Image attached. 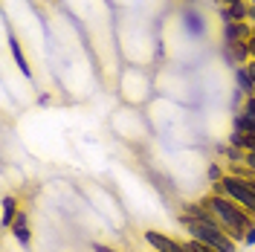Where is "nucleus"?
<instances>
[{
	"instance_id": "f257e3e1",
	"label": "nucleus",
	"mask_w": 255,
	"mask_h": 252,
	"mask_svg": "<svg viewBox=\"0 0 255 252\" xmlns=\"http://www.w3.org/2000/svg\"><path fill=\"white\" fill-rule=\"evenodd\" d=\"M200 203H203L209 212L215 215V221L221 223V229L226 232V235L235 238L238 244H244V235H247V229L253 226V218H250V215H247V212L235 203V200H229V197H223V194L209 191Z\"/></svg>"
},
{
	"instance_id": "f03ea898",
	"label": "nucleus",
	"mask_w": 255,
	"mask_h": 252,
	"mask_svg": "<svg viewBox=\"0 0 255 252\" xmlns=\"http://www.w3.org/2000/svg\"><path fill=\"white\" fill-rule=\"evenodd\" d=\"M180 226L186 229L189 238L206 244V247H215L218 252H238V247H241L235 238H229L223 232L218 221H194L189 215H180Z\"/></svg>"
},
{
	"instance_id": "7ed1b4c3",
	"label": "nucleus",
	"mask_w": 255,
	"mask_h": 252,
	"mask_svg": "<svg viewBox=\"0 0 255 252\" xmlns=\"http://www.w3.org/2000/svg\"><path fill=\"white\" fill-rule=\"evenodd\" d=\"M212 191L215 194H223V197H229V200H235V203L250 215L255 221V191L250 189V183L241 177V174H223L218 183H212Z\"/></svg>"
},
{
	"instance_id": "20e7f679",
	"label": "nucleus",
	"mask_w": 255,
	"mask_h": 252,
	"mask_svg": "<svg viewBox=\"0 0 255 252\" xmlns=\"http://www.w3.org/2000/svg\"><path fill=\"white\" fill-rule=\"evenodd\" d=\"M180 20H183V32H189L191 38H206L209 23H206V17L200 15L194 6H186V9L180 12Z\"/></svg>"
},
{
	"instance_id": "39448f33",
	"label": "nucleus",
	"mask_w": 255,
	"mask_h": 252,
	"mask_svg": "<svg viewBox=\"0 0 255 252\" xmlns=\"http://www.w3.org/2000/svg\"><path fill=\"white\" fill-rule=\"evenodd\" d=\"M142 238L154 252H186V247H183L180 241H174L171 235H162V232H157V229H145Z\"/></svg>"
},
{
	"instance_id": "423d86ee",
	"label": "nucleus",
	"mask_w": 255,
	"mask_h": 252,
	"mask_svg": "<svg viewBox=\"0 0 255 252\" xmlns=\"http://www.w3.org/2000/svg\"><path fill=\"white\" fill-rule=\"evenodd\" d=\"M253 23H238V20H232V23H221V38L223 44H247L250 38H253Z\"/></svg>"
},
{
	"instance_id": "0eeeda50",
	"label": "nucleus",
	"mask_w": 255,
	"mask_h": 252,
	"mask_svg": "<svg viewBox=\"0 0 255 252\" xmlns=\"http://www.w3.org/2000/svg\"><path fill=\"white\" fill-rule=\"evenodd\" d=\"M23 209L17 203L15 194H3V206H0V226L3 229H12V223L17 221V215H20Z\"/></svg>"
},
{
	"instance_id": "6e6552de",
	"label": "nucleus",
	"mask_w": 255,
	"mask_h": 252,
	"mask_svg": "<svg viewBox=\"0 0 255 252\" xmlns=\"http://www.w3.org/2000/svg\"><path fill=\"white\" fill-rule=\"evenodd\" d=\"M223 58L226 64L235 70V67H247L250 64V49L247 44H223Z\"/></svg>"
},
{
	"instance_id": "1a4fd4ad",
	"label": "nucleus",
	"mask_w": 255,
	"mask_h": 252,
	"mask_svg": "<svg viewBox=\"0 0 255 252\" xmlns=\"http://www.w3.org/2000/svg\"><path fill=\"white\" fill-rule=\"evenodd\" d=\"M247 15H250V3L247 0H235L229 6H221V23H232V20L244 23Z\"/></svg>"
},
{
	"instance_id": "9d476101",
	"label": "nucleus",
	"mask_w": 255,
	"mask_h": 252,
	"mask_svg": "<svg viewBox=\"0 0 255 252\" xmlns=\"http://www.w3.org/2000/svg\"><path fill=\"white\" fill-rule=\"evenodd\" d=\"M12 235H15V241L20 244V247H29L32 244V232H29V215L26 212H20L17 215V221L12 223V229H9Z\"/></svg>"
},
{
	"instance_id": "9b49d317",
	"label": "nucleus",
	"mask_w": 255,
	"mask_h": 252,
	"mask_svg": "<svg viewBox=\"0 0 255 252\" xmlns=\"http://www.w3.org/2000/svg\"><path fill=\"white\" fill-rule=\"evenodd\" d=\"M232 79H235V87H238L244 96H255V81L250 79L247 67H235V70H232Z\"/></svg>"
},
{
	"instance_id": "f8f14e48",
	"label": "nucleus",
	"mask_w": 255,
	"mask_h": 252,
	"mask_svg": "<svg viewBox=\"0 0 255 252\" xmlns=\"http://www.w3.org/2000/svg\"><path fill=\"white\" fill-rule=\"evenodd\" d=\"M229 145H235L241 151H255V133H241V130H229Z\"/></svg>"
},
{
	"instance_id": "ddd939ff",
	"label": "nucleus",
	"mask_w": 255,
	"mask_h": 252,
	"mask_svg": "<svg viewBox=\"0 0 255 252\" xmlns=\"http://www.w3.org/2000/svg\"><path fill=\"white\" fill-rule=\"evenodd\" d=\"M218 154L226 157L232 165H244V159H247V151H241V148L229 145V142H221V145H218Z\"/></svg>"
},
{
	"instance_id": "4468645a",
	"label": "nucleus",
	"mask_w": 255,
	"mask_h": 252,
	"mask_svg": "<svg viewBox=\"0 0 255 252\" xmlns=\"http://www.w3.org/2000/svg\"><path fill=\"white\" fill-rule=\"evenodd\" d=\"M9 47H12L15 64H17V70L23 73V79H32V67H29V61H26V55H23V49H20V44H17L15 38H12V41H9Z\"/></svg>"
},
{
	"instance_id": "2eb2a0df",
	"label": "nucleus",
	"mask_w": 255,
	"mask_h": 252,
	"mask_svg": "<svg viewBox=\"0 0 255 252\" xmlns=\"http://www.w3.org/2000/svg\"><path fill=\"white\" fill-rule=\"evenodd\" d=\"M232 130H241V133H255V119L247 116V113L235 111L232 113Z\"/></svg>"
},
{
	"instance_id": "dca6fc26",
	"label": "nucleus",
	"mask_w": 255,
	"mask_h": 252,
	"mask_svg": "<svg viewBox=\"0 0 255 252\" xmlns=\"http://www.w3.org/2000/svg\"><path fill=\"white\" fill-rule=\"evenodd\" d=\"M241 113H247V116H253L255 119V96H247L244 102H241V108H238Z\"/></svg>"
},
{
	"instance_id": "f3484780",
	"label": "nucleus",
	"mask_w": 255,
	"mask_h": 252,
	"mask_svg": "<svg viewBox=\"0 0 255 252\" xmlns=\"http://www.w3.org/2000/svg\"><path fill=\"white\" fill-rule=\"evenodd\" d=\"M206 177H209V180H212V183H218V180H221V177H223L221 165H218V162H212V165H209V168H206Z\"/></svg>"
},
{
	"instance_id": "a211bd4d",
	"label": "nucleus",
	"mask_w": 255,
	"mask_h": 252,
	"mask_svg": "<svg viewBox=\"0 0 255 252\" xmlns=\"http://www.w3.org/2000/svg\"><path fill=\"white\" fill-rule=\"evenodd\" d=\"M189 247L194 252H218L215 247H206V244H200V241H194V238H189Z\"/></svg>"
},
{
	"instance_id": "6ab92c4d",
	"label": "nucleus",
	"mask_w": 255,
	"mask_h": 252,
	"mask_svg": "<svg viewBox=\"0 0 255 252\" xmlns=\"http://www.w3.org/2000/svg\"><path fill=\"white\" fill-rule=\"evenodd\" d=\"M244 244H247V247H255V221H253V226L247 229V235H244Z\"/></svg>"
},
{
	"instance_id": "aec40b11",
	"label": "nucleus",
	"mask_w": 255,
	"mask_h": 252,
	"mask_svg": "<svg viewBox=\"0 0 255 252\" xmlns=\"http://www.w3.org/2000/svg\"><path fill=\"white\" fill-rule=\"evenodd\" d=\"M90 250L93 252H119V250H113V247H108V244H90Z\"/></svg>"
},
{
	"instance_id": "412c9836",
	"label": "nucleus",
	"mask_w": 255,
	"mask_h": 252,
	"mask_svg": "<svg viewBox=\"0 0 255 252\" xmlns=\"http://www.w3.org/2000/svg\"><path fill=\"white\" fill-rule=\"evenodd\" d=\"M244 165H247V168H250V171L255 174V151H250V154H247V159H244Z\"/></svg>"
},
{
	"instance_id": "4be33fe9",
	"label": "nucleus",
	"mask_w": 255,
	"mask_h": 252,
	"mask_svg": "<svg viewBox=\"0 0 255 252\" xmlns=\"http://www.w3.org/2000/svg\"><path fill=\"white\" fill-rule=\"evenodd\" d=\"M247 73H250V79L255 81V61H250V64H247Z\"/></svg>"
},
{
	"instance_id": "5701e85b",
	"label": "nucleus",
	"mask_w": 255,
	"mask_h": 252,
	"mask_svg": "<svg viewBox=\"0 0 255 252\" xmlns=\"http://www.w3.org/2000/svg\"><path fill=\"white\" fill-rule=\"evenodd\" d=\"M212 3H218V6H221V0H212Z\"/></svg>"
},
{
	"instance_id": "b1692460",
	"label": "nucleus",
	"mask_w": 255,
	"mask_h": 252,
	"mask_svg": "<svg viewBox=\"0 0 255 252\" xmlns=\"http://www.w3.org/2000/svg\"><path fill=\"white\" fill-rule=\"evenodd\" d=\"M250 6H255V0H250Z\"/></svg>"
},
{
	"instance_id": "393cba45",
	"label": "nucleus",
	"mask_w": 255,
	"mask_h": 252,
	"mask_svg": "<svg viewBox=\"0 0 255 252\" xmlns=\"http://www.w3.org/2000/svg\"><path fill=\"white\" fill-rule=\"evenodd\" d=\"M247 3H250V0H247Z\"/></svg>"
}]
</instances>
